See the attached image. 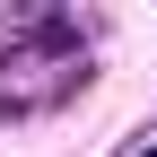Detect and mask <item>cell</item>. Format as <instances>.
Instances as JSON below:
<instances>
[{
	"label": "cell",
	"instance_id": "cell-1",
	"mask_svg": "<svg viewBox=\"0 0 157 157\" xmlns=\"http://www.w3.org/2000/svg\"><path fill=\"white\" fill-rule=\"evenodd\" d=\"M140 157H157V148H140Z\"/></svg>",
	"mask_w": 157,
	"mask_h": 157
}]
</instances>
